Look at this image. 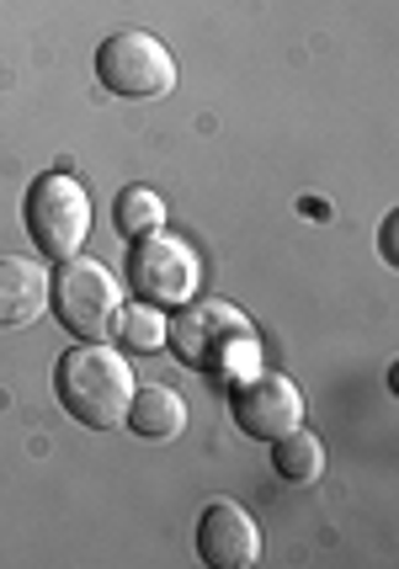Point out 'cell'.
<instances>
[{"mask_svg":"<svg viewBox=\"0 0 399 569\" xmlns=\"http://www.w3.org/2000/svg\"><path fill=\"white\" fill-rule=\"evenodd\" d=\"M166 347L176 351L181 368L202 372V378H246L256 362V325L246 309H235L229 298H187L171 309L166 325Z\"/></svg>","mask_w":399,"mask_h":569,"instance_id":"1","label":"cell"},{"mask_svg":"<svg viewBox=\"0 0 399 569\" xmlns=\"http://www.w3.org/2000/svg\"><path fill=\"white\" fill-rule=\"evenodd\" d=\"M53 389H59V405L86 431H112V426H123V410L139 383H133V368H128V357L118 347L76 341L53 362Z\"/></svg>","mask_w":399,"mask_h":569,"instance_id":"2","label":"cell"},{"mask_svg":"<svg viewBox=\"0 0 399 569\" xmlns=\"http://www.w3.org/2000/svg\"><path fill=\"white\" fill-rule=\"evenodd\" d=\"M49 309L76 341H112V325H118V309H123V288L101 261L70 256V261H53L49 272Z\"/></svg>","mask_w":399,"mask_h":569,"instance_id":"3","label":"cell"},{"mask_svg":"<svg viewBox=\"0 0 399 569\" xmlns=\"http://www.w3.org/2000/svg\"><path fill=\"white\" fill-rule=\"evenodd\" d=\"M128 288L139 303H154V309H181L187 298H198V282H202V261L198 250L187 246L181 234H171L166 223L128 240Z\"/></svg>","mask_w":399,"mask_h":569,"instance_id":"4","label":"cell"},{"mask_svg":"<svg viewBox=\"0 0 399 569\" xmlns=\"http://www.w3.org/2000/svg\"><path fill=\"white\" fill-rule=\"evenodd\" d=\"M22 223L32 234V246H38V256L70 261V256H80L86 234H91V198H86V187L70 171H43L27 187Z\"/></svg>","mask_w":399,"mask_h":569,"instance_id":"5","label":"cell"},{"mask_svg":"<svg viewBox=\"0 0 399 569\" xmlns=\"http://www.w3.org/2000/svg\"><path fill=\"white\" fill-rule=\"evenodd\" d=\"M97 80H101V91H112V97H123V101H160V97H171V86H176V59L154 32L118 27V32L101 38V49H97Z\"/></svg>","mask_w":399,"mask_h":569,"instance_id":"6","label":"cell"},{"mask_svg":"<svg viewBox=\"0 0 399 569\" xmlns=\"http://www.w3.org/2000/svg\"><path fill=\"white\" fill-rule=\"evenodd\" d=\"M229 416L246 431L250 442H277L282 431L303 426V395L293 378L282 372H246L235 378V395H229Z\"/></svg>","mask_w":399,"mask_h":569,"instance_id":"7","label":"cell"},{"mask_svg":"<svg viewBox=\"0 0 399 569\" xmlns=\"http://www.w3.org/2000/svg\"><path fill=\"white\" fill-rule=\"evenodd\" d=\"M198 559L208 569H250L261 559V527L240 500H208L198 517Z\"/></svg>","mask_w":399,"mask_h":569,"instance_id":"8","label":"cell"},{"mask_svg":"<svg viewBox=\"0 0 399 569\" xmlns=\"http://www.w3.org/2000/svg\"><path fill=\"white\" fill-rule=\"evenodd\" d=\"M49 309V267L27 256H0V330H22Z\"/></svg>","mask_w":399,"mask_h":569,"instance_id":"9","label":"cell"},{"mask_svg":"<svg viewBox=\"0 0 399 569\" xmlns=\"http://www.w3.org/2000/svg\"><path fill=\"white\" fill-rule=\"evenodd\" d=\"M123 426L133 437H144V442H171L181 437V426H187V399L166 389V383H144V389H133L123 410Z\"/></svg>","mask_w":399,"mask_h":569,"instance_id":"10","label":"cell"},{"mask_svg":"<svg viewBox=\"0 0 399 569\" xmlns=\"http://www.w3.org/2000/svg\"><path fill=\"white\" fill-rule=\"evenodd\" d=\"M272 447V469L288 479V485H315L325 473V447L315 431H303V426H293V431H282Z\"/></svg>","mask_w":399,"mask_h":569,"instance_id":"11","label":"cell"},{"mask_svg":"<svg viewBox=\"0 0 399 569\" xmlns=\"http://www.w3.org/2000/svg\"><path fill=\"white\" fill-rule=\"evenodd\" d=\"M166 223V198L154 192V187H123L118 202H112V229L123 234V240H139V234H150Z\"/></svg>","mask_w":399,"mask_h":569,"instance_id":"12","label":"cell"},{"mask_svg":"<svg viewBox=\"0 0 399 569\" xmlns=\"http://www.w3.org/2000/svg\"><path fill=\"white\" fill-rule=\"evenodd\" d=\"M166 309L154 303H123L118 309V325H112V341H123L128 351H160L166 347Z\"/></svg>","mask_w":399,"mask_h":569,"instance_id":"13","label":"cell"},{"mask_svg":"<svg viewBox=\"0 0 399 569\" xmlns=\"http://www.w3.org/2000/svg\"><path fill=\"white\" fill-rule=\"evenodd\" d=\"M378 250H383V261H389V267L399 261V256H395V213H389V219H383V229H378Z\"/></svg>","mask_w":399,"mask_h":569,"instance_id":"14","label":"cell"}]
</instances>
